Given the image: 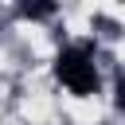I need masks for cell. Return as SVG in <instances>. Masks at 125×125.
Listing matches in <instances>:
<instances>
[{
    "instance_id": "1",
    "label": "cell",
    "mask_w": 125,
    "mask_h": 125,
    "mask_svg": "<svg viewBox=\"0 0 125 125\" xmlns=\"http://www.w3.org/2000/svg\"><path fill=\"white\" fill-rule=\"evenodd\" d=\"M55 74H59V82H62L70 94H94V90H98V66H94V55H90L86 43L66 47V51L55 59Z\"/></svg>"
},
{
    "instance_id": "2",
    "label": "cell",
    "mask_w": 125,
    "mask_h": 125,
    "mask_svg": "<svg viewBox=\"0 0 125 125\" xmlns=\"http://www.w3.org/2000/svg\"><path fill=\"white\" fill-rule=\"evenodd\" d=\"M55 12V4H20V16H27V20H47Z\"/></svg>"
}]
</instances>
